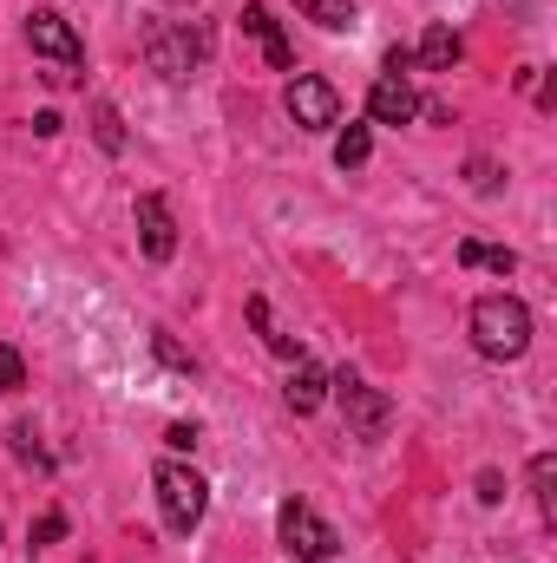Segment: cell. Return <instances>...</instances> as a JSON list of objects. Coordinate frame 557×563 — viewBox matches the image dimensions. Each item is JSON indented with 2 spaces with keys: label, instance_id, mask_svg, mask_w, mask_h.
<instances>
[{
  "label": "cell",
  "instance_id": "14",
  "mask_svg": "<svg viewBox=\"0 0 557 563\" xmlns=\"http://www.w3.org/2000/svg\"><path fill=\"white\" fill-rule=\"evenodd\" d=\"M459 263H466V269H492V276H512V269H518L512 250H485V243H472V236L459 243Z\"/></svg>",
  "mask_w": 557,
  "mask_h": 563
},
{
  "label": "cell",
  "instance_id": "19",
  "mask_svg": "<svg viewBox=\"0 0 557 563\" xmlns=\"http://www.w3.org/2000/svg\"><path fill=\"white\" fill-rule=\"evenodd\" d=\"M20 380H26L20 354H13V347H0V400H7V394H20Z\"/></svg>",
  "mask_w": 557,
  "mask_h": 563
},
{
  "label": "cell",
  "instance_id": "21",
  "mask_svg": "<svg viewBox=\"0 0 557 563\" xmlns=\"http://www.w3.org/2000/svg\"><path fill=\"white\" fill-rule=\"evenodd\" d=\"M7 439H13V452H20V459H33V465H40V445H33V426H13Z\"/></svg>",
  "mask_w": 557,
  "mask_h": 563
},
{
  "label": "cell",
  "instance_id": "1",
  "mask_svg": "<svg viewBox=\"0 0 557 563\" xmlns=\"http://www.w3.org/2000/svg\"><path fill=\"white\" fill-rule=\"evenodd\" d=\"M472 347L485 361H518L532 347V308L518 295H479L472 301Z\"/></svg>",
  "mask_w": 557,
  "mask_h": 563
},
{
  "label": "cell",
  "instance_id": "15",
  "mask_svg": "<svg viewBox=\"0 0 557 563\" xmlns=\"http://www.w3.org/2000/svg\"><path fill=\"white\" fill-rule=\"evenodd\" d=\"M368 151H374L368 125H341V132H335V164H341V170H361V164H368Z\"/></svg>",
  "mask_w": 557,
  "mask_h": 563
},
{
  "label": "cell",
  "instance_id": "2",
  "mask_svg": "<svg viewBox=\"0 0 557 563\" xmlns=\"http://www.w3.org/2000/svg\"><path fill=\"white\" fill-rule=\"evenodd\" d=\"M157 511H164V531L190 538L210 511V485L190 472V465H157Z\"/></svg>",
  "mask_w": 557,
  "mask_h": 563
},
{
  "label": "cell",
  "instance_id": "20",
  "mask_svg": "<svg viewBox=\"0 0 557 563\" xmlns=\"http://www.w3.org/2000/svg\"><path fill=\"white\" fill-rule=\"evenodd\" d=\"M59 538H66V518H59V511H46V518L33 525V544H59Z\"/></svg>",
  "mask_w": 557,
  "mask_h": 563
},
{
  "label": "cell",
  "instance_id": "5",
  "mask_svg": "<svg viewBox=\"0 0 557 563\" xmlns=\"http://www.w3.org/2000/svg\"><path fill=\"white\" fill-rule=\"evenodd\" d=\"M144 59L164 79H190V66L204 59V33L197 26H177V20H151L144 26Z\"/></svg>",
  "mask_w": 557,
  "mask_h": 563
},
{
  "label": "cell",
  "instance_id": "23",
  "mask_svg": "<svg viewBox=\"0 0 557 563\" xmlns=\"http://www.w3.org/2000/svg\"><path fill=\"white\" fill-rule=\"evenodd\" d=\"M387 73H394V79H407V73H414V53H407V46H394V53H387Z\"/></svg>",
  "mask_w": 557,
  "mask_h": 563
},
{
  "label": "cell",
  "instance_id": "24",
  "mask_svg": "<svg viewBox=\"0 0 557 563\" xmlns=\"http://www.w3.org/2000/svg\"><path fill=\"white\" fill-rule=\"evenodd\" d=\"M479 498H485V505H499V498H505V485H499V472H485V478H479Z\"/></svg>",
  "mask_w": 557,
  "mask_h": 563
},
{
  "label": "cell",
  "instance_id": "10",
  "mask_svg": "<svg viewBox=\"0 0 557 563\" xmlns=\"http://www.w3.org/2000/svg\"><path fill=\"white\" fill-rule=\"evenodd\" d=\"M414 112H419V92L407 86V79L381 73V79H374V92H368V119H374V125H407Z\"/></svg>",
  "mask_w": 557,
  "mask_h": 563
},
{
  "label": "cell",
  "instance_id": "11",
  "mask_svg": "<svg viewBox=\"0 0 557 563\" xmlns=\"http://www.w3.org/2000/svg\"><path fill=\"white\" fill-rule=\"evenodd\" d=\"M414 59L426 66V73H452V66L466 59V40H459L452 26H426V33H419V53H414Z\"/></svg>",
  "mask_w": 557,
  "mask_h": 563
},
{
  "label": "cell",
  "instance_id": "4",
  "mask_svg": "<svg viewBox=\"0 0 557 563\" xmlns=\"http://www.w3.org/2000/svg\"><path fill=\"white\" fill-rule=\"evenodd\" d=\"M26 46H33L40 59H53V73H46V79H73V73L86 66V46H79L73 20H66V13H53V7L26 13Z\"/></svg>",
  "mask_w": 557,
  "mask_h": 563
},
{
  "label": "cell",
  "instance_id": "16",
  "mask_svg": "<svg viewBox=\"0 0 557 563\" xmlns=\"http://www.w3.org/2000/svg\"><path fill=\"white\" fill-rule=\"evenodd\" d=\"M557 459L551 452H538V459H532V492H538V518H545V525H551L557 518Z\"/></svg>",
  "mask_w": 557,
  "mask_h": 563
},
{
  "label": "cell",
  "instance_id": "8",
  "mask_svg": "<svg viewBox=\"0 0 557 563\" xmlns=\"http://www.w3.org/2000/svg\"><path fill=\"white\" fill-rule=\"evenodd\" d=\"M139 243H144L151 263H171V256H177V223H171V203H164L157 190L139 197Z\"/></svg>",
  "mask_w": 557,
  "mask_h": 563
},
{
  "label": "cell",
  "instance_id": "3",
  "mask_svg": "<svg viewBox=\"0 0 557 563\" xmlns=\"http://www.w3.org/2000/svg\"><path fill=\"white\" fill-rule=\"evenodd\" d=\"M276 538H282V551L295 563H335V551H341V538H335V525H321L302 498H288L276 511Z\"/></svg>",
  "mask_w": 557,
  "mask_h": 563
},
{
  "label": "cell",
  "instance_id": "18",
  "mask_svg": "<svg viewBox=\"0 0 557 563\" xmlns=\"http://www.w3.org/2000/svg\"><path fill=\"white\" fill-rule=\"evenodd\" d=\"M92 132H99L106 151H125V125H119V112H112V106H99V112H92Z\"/></svg>",
  "mask_w": 557,
  "mask_h": 563
},
{
  "label": "cell",
  "instance_id": "9",
  "mask_svg": "<svg viewBox=\"0 0 557 563\" xmlns=\"http://www.w3.org/2000/svg\"><path fill=\"white\" fill-rule=\"evenodd\" d=\"M243 33L263 46V59H270L276 73H295V46H288V33L276 26V13H270L263 0H250V7H243Z\"/></svg>",
  "mask_w": 557,
  "mask_h": 563
},
{
  "label": "cell",
  "instance_id": "12",
  "mask_svg": "<svg viewBox=\"0 0 557 563\" xmlns=\"http://www.w3.org/2000/svg\"><path fill=\"white\" fill-rule=\"evenodd\" d=\"M321 394H328V374H321L315 361H295V380H288V407H295V413H315V407H321Z\"/></svg>",
  "mask_w": 557,
  "mask_h": 563
},
{
  "label": "cell",
  "instance_id": "7",
  "mask_svg": "<svg viewBox=\"0 0 557 563\" xmlns=\"http://www.w3.org/2000/svg\"><path fill=\"white\" fill-rule=\"evenodd\" d=\"M335 394H341V413H348V426L361 432V439H381L387 432V420H394V400L387 394H374L368 380H328Z\"/></svg>",
  "mask_w": 557,
  "mask_h": 563
},
{
  "label": "cell",
  "instance_id": "6",
  "mask_svg": "<svg viewBox=\"0 0 557 563\" xmlns=\"http://www.w3.org/2000/svg\"><path fill=\"white\" fill-rule=\"evenodd\" d=\"M288 119L302 132H328V125H341V92L328 79H315V73H295L288 79Z\"/></svg>",
  "mask_w": 557,
  "mask_h": 563
},
{
  "label": "cell",
  "instance_id": "13",
  "mask_svg": "<svg viewBox=\"0 0 557 563\" xmlns=\"http://www.w3.org/2000/svg\"><path fill=\"white\" fill-rule=\"evenodd\" d=\"M295 7H302V20H315V26H328V33H341V26L361 20L354 0H295Z\"/></svg>",
  "mask_w": 557,
  "mask_h": 563
},
{
  "label": "cell",
  "instance_id": "17",
  "mask_svg": "<svg viewBox=\"0 0 557 563\" xmlns=\"http://www.w3.org/2000/svg\"><path fill=\"white\" fill-rule=\"evenodd\" d=\"M250 321H256V334H263V341L276 347L282 361H302V347H295L288 334H276V321H270V301H263V295H250Z\"/></svg>",
  "mask_w": 557,
  "mask_h": 563
},
{
  "label": "cell",
  "instance_id": "22",
  "mask_svg": "<svg viewBox=\"0 0 557 563\" xmlns=\"http://www.w3.org/2000/svg\"><path fill=\"white\" fill-rule=\"evenodd\" d=\"M164 445H171V452H190V445H197V426H171Z\"/></svg>",
  "mask_w": 557,
  "mask_h": 563
}]
</instances>
